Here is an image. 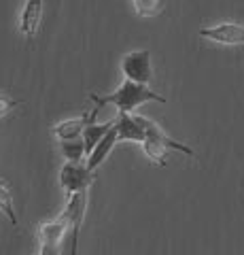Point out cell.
Segmentation results:
<instances>
[{
    "label": "cell",
    "instance_id": "7",
    "mask_svg": "<svg viewBox=\"0 0 244 255\" xmlns=\"http://www.w3.org/2000/svg\"><path fill=\"white\" fill-rule=\"evenodd\" d=\"M200 36L221 45H244V28L236 26V23H219V26L202 28Z\"/></svg>",
    "mask_w": 244,
    "mask_h": 255
},
{
    "label": "cell",
    "instance_id": "9",
    "mask_svg": "<svg viewBox=\"0 0 244 255\" xmlns=\"http://www.w3.org/2000/svg\"><path fill=\"white\" fill-rule=\"evenodd\" d=\"M115 128H117V132H119V140L145 142V138H147L145 128L138 122V117L130 115V113H123V111H119V117L115 119Z\"/></svg>",
    "mask_w": 244,
    "mask_h": 255
},
{
    "label": "cell",
    "instance_id": "5",
    "mask_svg": "<svg viewBox=\"0 0 244 255\" xmlns=\"http://www.w3.org/2000/svg\"><path fill=\"white\" fill-rule=\"evenodd\" d=\"M66 230H70V226L64 215L51 223H45L41 228V255H60Z\"/></svg>",
    "mask_w": 244,
    "mask_h": 255
},
{
    "label": "cell",
    "instance_id": "10",
    "mask_svg": "<svg viewBox=\"0 0 244 255\" xmlns=\"http://www.w3.org/2000/svg\"><path fill=\"white\" fill-rule=\"evenodd\" d=\"M43 15V0H28L26 6L21 11V32L26 34V38H34L38 23H41Z\"/></svg>",
    "mask_w": 244,
    "mask_h": 255
},
{
    "label": "cell",
    "instance_id": "8",
    "mask_svg": "<svg viewBox=\"0 0 244 255\" xmlns=\"http://www.w3.org/2000/svg\"><path fill=\"white\" fill-rule=\"evenodd\" d=\"M96 113H98V109L89 111V113H83L81 117L66 119V122H62V124H58L56 128H53V134H56L62 142L64 140H75L79 136H83V130L93 122V119H96Z\"/></svg>",
    "mask_w": 244,
    "mask_h": 255
},
{
    "label": "cell",
    "instance_id": "6",
    "mask_svg": "<svg viewBox=\"0 0 244 255\" xmlns=\"http://www.w3.org/2000/svg\"><path fill=\"white\" fill-rule=\"evenodd\" d=\"M121 70L125 79H132V81L136 83H149L151 81V55L149 51H132L123 58L121 62Z\"/></svg>",
    "mask_w": 244,
    "mask_h": 255
},
{
    "label": "cell",
    "instance_id": "2",
    "mask_svg": "<svg viewBox=\"0 0 244 255\" xmlns=\"http://www.w3.org/2000/svg\"><path fill=\"white\" fill-rule=\"evenodd\" d=\"M136 117H138V122L143 124L145 134H147V138L143 142V149L157 166H166V153L168 151H180V153H185V155H193V151L187 145H180V142H176L174 138H170L155 122H151V119H147L143 115H136Z\"/></svg>",
    "mask_w": 244,
    "mask_h": 255
},
{
    "label": "cell",
    "instance_id": "16",
    "mask_svg": "<svg viewBox=\"0 0 244 255\" xmlns=\"http://www.w3.org/2000/svg\"><path fill=\"white\" fill-rule=\"evenodd\" d=\"M15 105H17L15 100H9V98H4V96H0V117H2L9 109H13Z\"/></svg>",
    "mask_w": 244,
    "mask_h": 255
},
{
    "label": "cell",
    "instance_id": "4",
    "mask_svg": "<svg viewBox=\"0 0 244 255\" xmlns=\"http://www.w3.org/2000/svg\"><path fill=\"white\" fill-rule=\"evenodd\" d=\"M85 206H87V191H77V194L68 196V204L64 209V217L70 226L73 232V243H70V255H77V247H79V232H81V223H83V215H85Z\"/></svg>",
    "mask_w": 244,
    "mask_h": 255
},
{
    "label": "cell",
    "instance_id": "14",
    "mask_svg": "<svg viewBox=\"0 0 244 255\" xmlns=\"http://www.w3.org/2000/svg\"><path fill=\"white\" fill-rule=\"evenodd\" d=\"M62 153L68 162H81V157L85 155V142H81L79 138L75 140H64L62 145Z\"/></svg>",
    "mask_w": 244,
    "mask_h": 255
},
{
    "label": "cell",
    "instance_id": "11",
    "mask_svg": "<svg viewBox=\"0 0 244 255\" xmlns=\"http://www.w3.org/2000/svg\"><path fill=\"white\" fill-rule=\"evenodd\" d=\"M115 142H119V132H117V128L113 126L111 130H108L106 136L98 142V147L93 149L91 153L87 155V168H89V170H96L98 166H100L102 162H104V157H106V155L113 151Z\"/></svg>",
    "mask_w": 244,
    "mask_h": 255
},
{
    "label": "cell",
    "instance_id": "12",
    "mask_svg": "<svg viewBox=\"0 0 244 255\" xmlns=\"http://www.w3.org/2000/svg\"><path fill=\"white\" fill-rule=\"evenodd\" d=\"M115 126V119L113 122H106V124H89L87 128H85L83 130V142H85V153H91L93 149L98 147V142L102 140L108 134V130H111V128Z\"/></svg>",
    "mask_w": 244,
    "mask_h": 255
},
{
    "label": "cell",
    "instance_id": "3",
    "mask_svg": "<svg viewBox=\"0 0 244 255\" xmlns=\"http://www.w3.org/2000/svg\"><path fill=\"white\" fill-rule=\"evenodd\" d=\"M93 183V170L87 168V164L81 162H68L60 172V185L66 189L68 196L77 191H87Z\"/></svg>",
    "mask_w": 244,
    "mask_h": 255
},
{
    "label": "cell",
    "instance_id": "15",
    "mask_svg": "<svg viewBox=\"0 0 244 255\" xmlns=\"http://www.w3.org/2000/svg\"><path fill=\"white\" fill-rule=\"evenodd\" d=\"M0 211H2L13 223H17V215L13 213V204H11L9 187H6V183H4L2 179H0Z\"/></svg>",
    "mask_w": 244,
    "mask_h": 255
},
{
    "label": "cell",
    "instance_id": "13",
    "mask_svg": "<svg viewBox=\"0 0 244 255\" xmlns=\"http://www.w3.org/2000/svg\"><path fill=\"white\" fill-rule=\"evenodd\" d=\"M132 4L140 17H155L163 6L162 0H132Z\"/></svg>",
    "mask_w": 244,
    "mask_h": 255
},
{
    "label": "cell",
    "instance_id": "1",
    "mask_svg": "<svg viewBox=\"0 0 244 255\" xmlns=\"http://www.w3.org/2000/svg\"><path fill=\"white\" fill-rule=\"evenodd\" d=\"M89 98L96 102L98 109H102L104 105H115L123 113H130L132 109H136L138 105L149 100H155V102H166V98L160 94H155L153 90H149L145 83H136L132 79H125L121 83V87L117 90L115 94H108V96H98V94H89Z\"/></svg>",
    "mask_w": 244,
    "mask_h": 255
}]
</instances>
